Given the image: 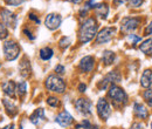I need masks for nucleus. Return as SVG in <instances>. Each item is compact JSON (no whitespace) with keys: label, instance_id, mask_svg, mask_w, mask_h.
<instances>
[{"label":"nucleus","instance_id":"23","mask_svg":"<svg viewBox=\"0 0 152 129\" xmlns=\"http://www.w3.org/2000/svg\"><path fill=\"white\" fill-rule=\"evenodd\" d=\"M53 54H54V52H53V49H52L50 47H45V48H42V49L40 51V57H41L43 61H47V60L52 59Z\"/></svg>","mask_w":152,"mask_h":129},{"label":"nucleus","instance_id":"7","mask_svg":"<svg viewBox=\"0 0 152 129\" xmlns=\"http://www.w3.org/2000/svg\"><path fill=\"white\" fill-rule=\"evenodd\" d=\"M119 81H121V74L118 73L117 71H113V72H110L108 75H105L103 77V80L98 83V88L104 91L108 87H110L111 85H114L116 82H119Z\"/></svg>","mask_w":152,"mask_h":129},{"label":"nucleus","instance_id":"42","mask_svg":"<svg viewBox=\"0 0 152 129\" xmlns=\"http://www.w3.org/2000/svg\"><path fill=\"white\" fill-rule=\"evenodd\" d=\"M67 1H70V2H73V4H81L83 0H67Z\"/></svg>","mask_w":152,"mask_h":129},{"label":"nucleus","instance_id":"13","mask_svg":"<svg viewBox=\"0 0 152 129\" xmlns=\"http://www.w3.org/2000/svg\"><path fill=\"white\" fill-rule=\"evenodd\" d=\"M73 121H74L73 116L69 114V111H61L56 116V119H55V122H56L57 125H60L61 127H64V128L66 127H69L73 123Z\"/></svg>","mask_w":152,"mask_h":129},{"label":"nucleus","instance_id":"15","mask_svg":"<svg viewBox=\"0 0 152 129\" xmlns=\"http://www.w3.org/2000/svg\"><path fill=\"white\" fill-rule=\"evenodd\" d=\"M19 72L20 75L23 76V77H28L31 73H32V66H31V62L28 60V57H23L19 63Z\"/></svg>","mask_w":152,"mask_h":129},{"label":"nucleus","instance_id":"37","mask_svg":"<svg viewBox=\"0 0 152 129\" xmlns=\"http://www.w3.org/2000/svg\"><path fill=\"white\" fill-rule=\"evenodd\" d=\"M86 89H87L86 83H80V85H78V91H80L81 93H84L86 92Z\"/></svg>","mask_w":152,"mask_h":129},{"label":"nucleus","instance_id":"29","mask_svg":"<svg viewBox=\"0 0 152 129\" xmlns=\"http://www.w3.org/2000/svg\"><path fill=\"white\" fill-rule=\"evenodd\" d=\"M144 4V0H128L129 7H140Z\"/></svg>","mask_w":152,"mask_h":129},{"label":"nucleus","instance_id":"22","mask_svg":"<svg viewBox=\"0 0 152 129\" xmlns=\"http://www.w3.org/2000/svg\"><path fill=\"white\" fill-rule=\"evenodd\" d=\"M139 49L146 55H152V38H149L148 40L142 42L139 46Z\"/></svg>","mask_w":152,"mask_h":129},{"label":"nucleus","instance_id":"31","mask_svg":"<svg viewBox=\"0 0 152 129\" xmlns=\"http://www.w3.org/2000/svg\"><path fill=\"white\" fill-rule=\"evenodd\" d=\"M25 0H5V2L7 5H11V6H19Z\"/></svg>","mask_w":152,"mask_h":129},{"label":"nucleus","instance_id":"32","mask_svg":"<svg viewBox=\"0 0 152 129\" xmlns=\"http://www.w3.org/2000/svg\"><path fill=\"white\" fill-rule=\"evenodd\" d=\"M128 39L130 40V41H132L133 45H136V43H138L140 40H142V38L138 37V35H136V34H130L129 37H128Z\"/></svg>","mask_w":152,"mask_h":129},{"label":"nucleus","instance_id":"26","mask_svg":"<svg viewBox=\"0 0 152 129\" xmlns=\"http://www.w3.org/2000/svg\"><path fill=\"white\" fill-rule=\"evenodd\" d=\"M47 103L50 106V107H53V108H56L60 106V100L55 97V96H49L48 99H47Z\"/></svg>","mask_w":152,"mask_h":129},{"label":"nucleus","instance_id":"27","mask_svg":"<svg viewBox=\"0 0 152 129\" xmlns=\"http://www.w3.org/2000/svg\"><path fill=\"white\" fill-rule=\"evenodd\" d=\"M8 35V31H7V27H6V25L4 24V22H1L0 21V39L1 40H4V39H6Z\"/></svg>","mask_w":152,"mask_h":129},{"label":"nucleus","instance_id":"45","mask_svg":"<svg viewBox=\"0 0 152 129\" xmlns=\"http://www.w3.org/2000/svg\"><path fill=\"white\" fill-rule=\"evenodd\" d=\"M0 67H1V63H0Z\"/></svg>","mask_w":152,"mask_h":129},{"label":"nucleus","instance_id":"25","mask_svg":"<svg viewBox=\"0 0 152 129\" xmlns=\"http://www.w3.org/2000/svg\"><path fill=\"white\" fill-rule=\"evenodd\" d=\"M143 97H144L145 102L148 103V106L152 108V88H148L145 92L143 93Z\"/></svg>","mask_w":152,"mask_h":129},{"label":"nucleus","instance_id":"3","mask_svg":"<svg viewBox=\"0 0 152 129\" xmlns=\"http://www.w3.org/2000/svg\"><path fill=\"white\" fill-rule=\"evenodd\" d=\"M45 86L49 92L58 93V94H62L66 91V82L63 81V79H61L55 74H52L46 79Z\"/></svg>","mask_w":152,"mask_h":129},{"label":"nucleus","instance_id":"4","mask_svg":"<svg viewBox=\"0 0 152 129\" xmlns=\"http://www.w3.org/2000/svg\"><path fill=\"white\" fill-rule=\"evenodd\" d=\"M20 54V47L19 45L13 41V40H8L4 43V55L7 61H13L15 60Z\"/></svg>","mask_w":152,"mask_h":129},{"label":"nucleus","instance_id":"18","mask_svg":"<svg viewBox=\"0 0 152 129\" xmlns=\"http://www.w3.org/2000/svg\"><path fill=\"white\" fill-rule=\"evenodd\" d=\"M152 85V69H145L143 74H142V77H140V86L144 87V88H150Z\"/></svg>","mask_w":152,"mask_h":129},{"label":"nucleus","instance_id":"40","mask_svg":"<svg viewBox=\"0 0 152 129\" xmlns=\"http://www.w3.org/2000/svg\"><path fill=\"white\" fill-rule=\"evenodd\" d=\"M29 19H31V20H34V21H35L37 24H40V20H39V19L37 18V17H35L34 14H32V13L29 14Z\"/></svg>","mask_w":152,"mask_h":129},{"label":"nucleus","instance_id":"19","mask_svg":"<svg viewBox=\"0 0 152 129\" xmlns=\"http://www.w3.org/2000/svg\"><path fill=\"white\" fill-rule=\"evenodd\" d=\"M95 11L97 17H99L101 19H107L109 14V6L105 2H99L96 5Z\"/></svg>","mask_w":152,"mask_h":129},{"label":"nucleus","instance_id":"20","mask_svg":"<svg viewBox=\"0 0 152 129\" xmlns=\"http://www.w3.org/2000/svg\"><path fill=\"white\" fill-rule=\"evenodd\" d=\"M2 105L5 106L6 113H7L10 116H15V115H17V113H18V109H17L15 105H14L12 101L4 99V100H2Z\"/></svg>","mask_w":152,"mask_h":129},{"label":"nucleus","instance_id":"9","mask_svg":"<svg viewBox=\"0 0 152 129\" xmlns=\"http://www.w3.org/2000/svg\"><path fill=\"white\" fill-rule=\"evenodd\" d=\"M139 22H140V20L138 18H132V17L124 18L122 20V22H121V31H122V33H130V32L134 31L136 28H138Z\"/></svg>","mask_w":152,"mask_h":129},{"label":"nucleus","instance_id":"39","mask_svg":"<svg viewBox=\"0 0 152 129\" xmlns=\"http://www.w3.org/2000/svg\"><path fill=\"white\" fill-rule=\"evenodd\" d=\"M128 0H114V5L115 6H119V5H123L124 2H126Z\"/></svg>","mask_w":152,"mask_h":129},{"label":"nucleus","instance_id":"33","mask_svg":"<svg viewBox=\"0 0 152 129\" xmlns=\"http://www.w3.org/2000/svg\"><path fill=\"white\" fill-rule=\"evenodd\" d=\"M81 128H83V129H91L93 128V126H91V123L88 121V120H83L82 122H81Z\"/></svg>","mask_w":152,"mask_h":129},{"label":"nucleus","instance_id":"41","mask_svg":"<svg viewBox=\"0 0 152 129\" xmlns=\"http://www.w3.org/2000/svg\"><path fill=\"white\" fill-rule=\"evenodd\" d=\"M1 129H15V126H14V123H11V125H7Z\"/></svg>","mask_w":152,"mask_h":129},{"label":"nucleus","instance_id":"24","mask_svg":"<svg viewBox=\"0 0 152 129\" xmlns=\"http://www.w3.org/2000/svg\"><path fill=\"white\" fill-rule=\"evenodd\" d=\"M26 92H27V83L25 81H20L19 83L17 85V93H18L20 99H23L25 97Z\"/></svg>","mask_w":152,"mask_h":129},{"label":"nucleus","instance_id":"35","mask_svg":"<svg viewBox=\"0 0 152 129\" xmlns=\"http://www.w3.org/2000/svg\"><path fill=\"white\" fill-rule=\"evenodd\" d=\"M130 129H144V126L142 123H138V122H134L132 126L130 127Z\"/></svg>","mask_w":152,"mask_h":129},{"label":"nucleus","instance_id":"1","mask_svg":"<svg viewBox=\"0 0 152 129\" xmlns=\"http://www.w3.org/2000/svg\"><path fill=\"white\" fill-rule=\"evenodd\" d=\"M97 28L98 25L94 18L86 19L78 31V39L82 43H88L97 35Z\"/></svg>","mask_w":152,"mask_h":129},{"label":"nucleus","instance_id":"5","mask_svg":"<svg viewBox=\"0 0 152 129\" xmlns=\"http://www.w3.org/2000/svg\"><path fill=\"white\" fill-rule=\"evenodd\" d=\"M116 34V28L115 27H104L102 28L97 35H96V43L97 45H103L109 42Z\"/></svg>","mask_w":152,"mask_h":129},{"label":"nucleus","instance_id":"10","mask_svg":"<svg viewBox=\"0 0 152 129\" xmlns=\"http://www.w3.org/2000/svg\"><path fill=\"white\" fill-rule=\"evenodd\" d=\"M61 22H62V18H61V15L57 14V13H50V14H48V15L46 17V19H45V25H46V27H47L48 29H50V31L57 29V28L60 27Z\"/></svg>","mask_w":152,"mask_h":129},{"label":"nucleus","instance_id":"36","mask_svg":"<svg viewBox=\"0 0 152 129\" xmlns=\"http://www.w3.org/2000/svg\"><path fill=\"white\" fill-rule=\"evenodd\" d=\"M145 34L148 35V34H152V20H151V22L148 25V27L145 28Z\"/></svg>","mask_w":152,"mask_h":129},{"label":"nucleus","instance_id":"21","mask_svg":"<svg viewBox=\"0 0 152 129\" xmlns=\"http://www.w3.org/2000/svg\"><path fill=\"white\" fill-rule=\"evenodd\" d=\"M116 59V55L113 51H104L103 52V55H102V61L105 66H110L113 65Z\"/></svg>","mask_w":152,"mask_h":129},{"label":"nucleus","instance_id":"11","mask_svg":"<svg viewBox=\"0 0 152 129\" xmlns=\"http://www.w3.org/2000/svg\"><path fill=\"white\" fill-rule=\"evenodd\" d=\"M1 19H2V22H4L7 27L13 28V29L17 27L18 20H17V15H15L13 12H11V11H8V10H2V11H1Z\"/></svg>","mask_w":152,"mask_h":129},{"label":"nucleus","instance_id":"38","mask_svg":"<svg viewBox=\"0 0 152 129\" xmlns=\"http://www.w3.org/2000/svg\"><path fill=\"white\" fill-rule=\"evenodd\" d=\"M23 33H25V34H26L27 37L29 38L31 40H34V35H32V33H31V32H29V31H28L27 28H25V29H23Z\"/></svg>","mask_w":152,"mask_h":129},{"label":"nucleus","instance_id":"43","mask_svg":"<svg viewBox=\"0 0 152 129\" xmlns=\"http://www.w3.org/2000/svg\"><path fill=\"white\" fill-rule=\"evenodd\" d=\"M151 128H152V122H151Z\"/></svg>","mask_w":152,"mask_h":129},{"label":"nucleus","instance_id":"28","mask_svg":"<svg viewBox=\"0 0 152 129\" xmlns=\"http://www.w3.org/2000/svg\"><path fill=\"white\" fill-rule=\"evenodd\" d=\"M58 45H60V47L61 48H67L69 45H70V38L68 37H63L61 38V40H60V42H58Z\"/></svg>","mask_w":152,"mask_h":129},{"label":"nucleus","instance_id":"14","mask_svg":"<svg viewBox=\"0 0 152 129\" xmlns=\"http://www.w3.org/2000/svg\"><path fill=\"white\" fill-rule=\"evenodd\" d=\"M2 92L5 93L8 97L11 99H15L17 97V85L14 83V81L12 80H7L1 85Z\"/></svg>","mask_w":152,"mask_h":129},{"label":"nucleus","instance_id":"34","mask_svg":"<svg viewBox=\"0 0 152 129\" xmlns=\"http://www.w3.org/2000/svg\"><path fill=\"white\" fill-rule=\"evenodd\" d=\"M64 67H63V65H57L56 67H55V73L58 74V75H62V74H64Z\"/></svg>","mask_w":152,"mask_h":129},{"label":"nucleus","instance_id":"30","mask_svg":"<svg viewBox=\"0 0 152 129\" xmlns=\"http://www.w3.org/2000/svg\"><path fill=\"white\" fill-rule=\"evenodd\" d=\"M96 5H97V4H96V1H95V0H88V1L86 2V5H84V7H83V10L88 12L89 10H91V8H95V7H96Z\"/></svg>","mask_w":152,"mask_h":129},{"label":"nucleus","instance_id":"12","mask_svg":"<svg viewBox=\"0 0 152 129\" xmlns=\"http://www.w3.org/2000/svg\"><path fill=\"white\" fill-rule=\"evenodd\" d=\"M78 67H80V69H81L82 72H84V73L91 72V71L94 69V67H95V57L91 55H87V56H84V57H82L81 61H80Z\"/></svg>","mask_w":152,"mask_h":129},{"label":"nucleus","instance_id":"44","mask_svg":"<svg viewBox=\"0 0 152 129\" xmlns=\"http://www.w3.org/2000/svg\"><path fill=\"white\" fill-rule=\"evenodd\" d=\"M19 129H22V127H21V128H19Z\"/></svg>","mask_w":152,"mask_h":129},{"label":"nucleus","instance_id":"8","mask_svg":"<svg viewBox=\"0 0 152 129\" xmlns=\"http://www.w3.org/2000/svg\"><path fill=\"white\" fill-rule=\"evenodd\" d=\"M97 114L99 116V119H102L103 121H107L110 115H111V108L109 102L105 99H99L97 102Z\"/></svg>","mask_w":152,"mask_h":129},{"label":"nucleus","instance_id":"16","mask_svg":"<svg viewBox=\"0 0 152 129\" xmlns=\"http://www.w3.org/2000/svg\"><path fill=\"white\" fill-rule=\"evenodd\" d=\"M133 113H134L136 117L142 119V120H145L149 116V111L146 109V107L144 105L139 103V102H134L133 103Z\"/></svg>","mask_w":152,"mask_h":129},{"label":"nucleus","instance_id":"2","mask_svg":"<svg viewBox=\"0 0 152 129\" xmlns=\"http://www.w3.org/2000/svg\"><path fill=\"white\" fill-rule=\"evenodd\" d=\"M108 96L110 97L111 102L114 103V106H116V107H123L128 102V94L124 92L123 88H121L116 83L111 85L109 87Z\"/></svg>","mask_w":152,"mask_h":129},{"label":"nucleus","instance_id":"17","mask_svg":"<svg viewBox=\"0 0 152 129\" xmlns=\"http://www.w3.org/2000/svg\"><path fill=\"white\" fill-rule=\"evenodd\" d=\"M45 119H46V116H45V109H43V108H38V109H35V111L31 115L29 121H31L34 126H39L40 122L45 121Z\"/></svg>","mask_w":152,"mask_h":129},{"label":"nucleus","instance_id":"6","mask_svg":"<svg viewBox=\"0 0 152 129\" xmlns=\"http://www.w3.org/2000/svg\"><path fill=\"white\" fill-rule=\"evenodd\" d=\"M91 107H93V103L89 99L80 97L75 101V109L84 116L91 115Z\"/></svg>","mask_w":152,"mask_h":129}]
</instances>
